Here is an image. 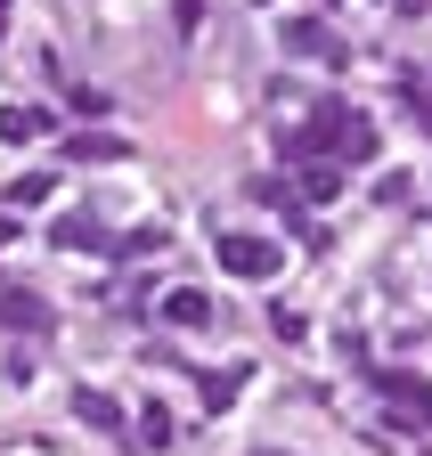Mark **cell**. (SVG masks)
<instances>
[{"label":"cell","mask_w":432,"mask_h":456,"mask_svg":"<svg viewBox=\"0 0 432 456\" xmlns=\"http://www.w3.org/2000/svg\"><path fill=\"white\" fill-rule=\"evenodd\" d=\"M261 456H278V448H261Z\"/></svg>","instance_id":"obj_16"},{"label":"cell","mask_w":432,"mask_h":456,"mask_svg":"<svg viewBox=\"0 0 432 456\" xmlns=\"http://www.w3.org/2000/svg\"><path fill=\"white\" fill-rule=\"evenodd\" d=\"M115 155H131L123 139H74V163H115Z\"/></svg>","instance_id":"obj_12"},{"label":"cell","mask_w":432,"mask_h":456,"mask_svg":"<svg viewBox=\"0 0 432 456\" xmlns=\"http://www.w3.org/2000/svg\"><path fill=\"white\" fill-rule=\"evenodd\" d=\"M0 318H9L17 334H41V326H49V302H41V294H0Z\"/></svg>","instance_id":"obj_5"},{"label":"cell","mask_w":432,"mask_h":456,"mask_svg":"<svg viewBox=\"0 0 432 456\" xmlns=\"http://www.w3.org/2000/svg\"><path fill=\"white\" fill-rule=\"evenodd\" d=\"M41 131H49L41 106H0V139H9V147H25V139H41Z\"/></svg>","instance_id":"obj_6"},{"label":"cell","mask_w":432,"mask_h":456,"mask_svg":"<svg viewBox=\"0 0 432 456\" xmlns=\"http://www.w3.org/2000/svg\"><path fill=\"white\" fill-rule=\"evenodd\" d=\"M302 196L310 204H335L343 196V163H302Z\"/></svg>","instance_id":"obj_8"},{"label":"cell","mask_w":432,"mask_h":456,"mask_svg":"<svg viewBox=\"0 0 432 456\" xmlns=\"http://www.w3.org/2000/svg\"><path fill=\"white\" fill-rule=\"evenodd\" d=\"M237 383H245V367H229V375H212V383H204V408H229V399H237Z\"/></svg>","instance_id":"obj_13"},{"label":"cell","mask_w":432,"mask_h":456,"mask_svg":"<svg viewBox=\"0 0 432 456\" xmlns=\"http://www.w3.org/2000/svg\"><path fill=\"white\" fill-rule=\"evenodd\" d=\"M74 416H82L90 432H123V408H115L106 391H74Z\"/></svg>","instance_id":"obj_7"},{"label":"cell","mask_w":432,"mask_h":456,"mask_svg":"<svg viewBox=\"0 0 432 456\" xmlns=\"http://www.w3.org/2000/svg\"><path fill=\"white\" fill-rule=\"evenodd\" d=\"M286 49H294V57H343V41L318 25V17H294V25H286Z\"/></svg>","instance_id":"obj_4"},{"label":"cell","mask_w":432,"mask_h":456,"mask_svg":"<svg viewBox=\"0 0 432 456\" xmlns=\"http://www.w3.org/2000/svg\"><path fill=\"white\" fill-rule=\"evenodd\" d=\"M327 139H335V163L343 171H367L375 155H384V131H375L367 114H327Z\"/></svg>","instance_id":"obj_2"},{"label":"cell","mask_w":432,"mask_h":456,"mask_svg":"<svg viewBox=\"0 0 432 456\" xmlns=\"http://www.w3.org/2000/svg\"><path fill=\"white\" fill-rule=\"evenodd\" d=\"M155 318H164V326H212V294H204V285H172V294L155 302Z\"/></svg>","instance_id":"obj_3"},{"label":"cell","mask_w":432,"mask_h":456,"mask_svg":"<svg viewBox=\"0 0 432 456\" xmlns=\"http://www.w3.org/2000/svg\"><path fill=\"white\" fill-rule=\"evenodd\" d=\"M9 237H17V212H0V245H9Z\"/></svg>","instance_id":"obj_14"},{"label":"cell","mask_w":432,"mask_h":456,"mask_svg":"<svg viewBox=\"0 0 432 456\" xmlns=\"http://www.w3.org/2000/svg\"><path fill=\"white\" fill-rule=\"evenodd\" d=\"M49 188H58V180H49V171H25V180H9L0 196H9V212H25V204H41Z\"/></svg>","instance_id":"obj_10"},{"label":"cell","mask_w":432,"mask_h":456,"mask_svg":"<svg viewBox=\"0 0 432 456\" xmlns=\"http://www.w3.org/2000/svg\"><path fill=\"white\" fill-rule=\"evenodd\" d=\"M212 253H221V269L245 277V285H261V277H278V269H286V253L269 245V237H245V228H221V237H212Z\"/></svg>","instance_id":"obj_1"},{"label":"cell","mask_w":432,"mask_h":456,"mask_svg":"<svg viewBox=\"0 0 432 456\" xmlns=\"http://www.w3.org/2000/svg\"><path fill=\"white\" fill-rule=\"evenodd\" d=\"M0 25H9V0H0Z\"/></svg>","instance_id":"obj_15"},{"label":"cell","mask_w":432,"mask_h":456,"mask_svg":"<svg viewBox=\"0 0 432 456\" xmlns=\"http://www.w3.org/2000/svg\"><path fill=\"white\" fill-rule=\"evenodd\" d=\"M49 237H58V245H66V253H82V245H106V228H98V220H90V212H66V220H58V228H49Z\"/></svg>","instance_id":"obj_9"},{"label":"cell","mask_w":432,"mask_h":456,"mask_svg":"<svg viewBox=\"0 0 432 456\" xmlns=\"http://www.w3.org/2000/svg\"><path fill=\"white\" fill-rule=\"evenodd\" d=\"M164 440H172V416H164V408H147V416H139V448L155 456V448H164Z\"/></svg>","instance_id":"obj_11"}]
</instances>
